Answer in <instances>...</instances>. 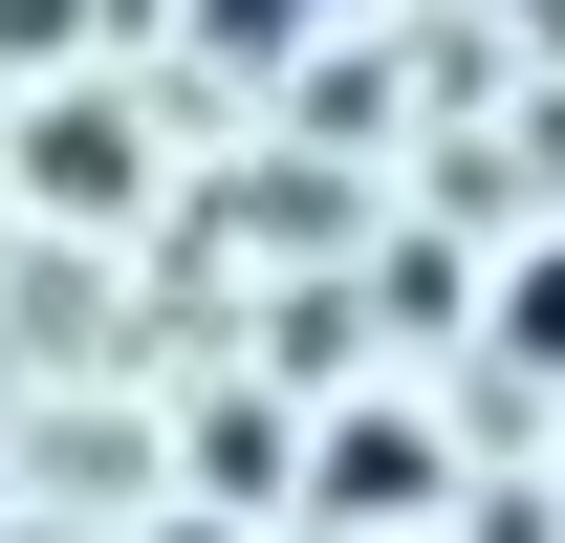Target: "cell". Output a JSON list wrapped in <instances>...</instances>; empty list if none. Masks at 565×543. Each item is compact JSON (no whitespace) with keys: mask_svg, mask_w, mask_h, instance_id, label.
<instances>
[{"mask_svg":"<svg viewBox=\"0 0 565 543\" xmlns=\"http://www.w3.org/2000/svg\"><path fill=\"white\" fill-rule=\"evenodd\" d=\"M327 500H349V522H414V500H435V435H414V413H349V435H327Z\"/></svg>","mask_w":565,"mask_h":543,"instance_id":"6da1fadb","label":"cell"},{"mask_svg":"<svg viewBox=\"0 0 565 543\" xmlns=\"http://www.w3.org/2000/svg\"><path fill=\"white\" fill-rule=\"evenodd\" d=\"M22 174H44V196H87V217H109V196H131V131H109V109H44V131H22Z\"/></svg>","mask_w":565,"mask_h":543,"instance_id":"7a4b0ae2","label":"cell"},{"mask_svg":"<svg viewBox=\"0 0 565 543\" xmlns=\"http://www.w3.org/2000/svg\"><path fill=\"white\" fill-rule=\"evenodd\" d=\"M196 500H217V522L282 500V413H196Z\"/></svg>","mask_w":565,"mask_h":543,"instance_id":"3957f363","label":"cell"},{"mask_svg":"<svg viewBox=\"0 0 565 543\" xmlns=\"http://www.w3.org/2000/svg\"><path fill=\"white\" fill-rule=\"evenodd\" d=\"M500 348H522V370H565V239H544L522 283H500Z\"/></svg>","mask_w":565,"mask_h":543,"instance_id":"277c9868","label":"cell"},{"mask_svg":"<svg viewBox=\"0 0 565 543\" xmlns=\"http://www.w3.org/2000/svg\"><path fill=\"white\" fill-rule=\"evenodd\" d=\"M174 543H239V522H174Z\"/></svg>","mask_w":565,"mask_h":543,"instance_id":"5b68a950","label":"cell"}]
</instances>
